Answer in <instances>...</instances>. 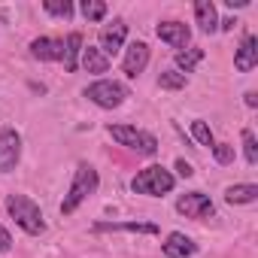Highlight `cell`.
I'll return each instance as SVG.
<instances>
[{"instance_id":"1","label":"cell","mask_w":258,"mask_h":258,"mask_svg":"<svg viewBox=\"0 0 258 258\" xmlns=\"http://www.w3.org/2000/svg\"><path fill=\"white\" fill-rule=\"evenodd\" d=\"M7 213H10V216L16 219V225H19L22 231H28L31 237H37V234L46 231V222H43L40 207H37L31 198H25V195H10V198H7Z\"/></svg>"},{"instance_id":"2","label":"cell","mask_w":258,"mask_h":258,"mask_svg":"<svg viewBox=\"0 0 258 258\" xmlns=\"http://www.w3.org/2000/svg\"><path fill=\"white\" fill-rule=\"evenodd\" d=\"M94 191H97V170H94L91 164H79V167H76V176H73V185H70V191H67V198H64V204H61V213L70 216V213H73L82 201H88Z\"/></svg>"},{"instance_id":"3","label":"cell","mask_w":258,"mask_h":258,"mask_svg":"<svg viewBox=\"0 0 258 258\" xmlns=\"http://www.w3.org/2000/svg\"><path fill=\"white\" fill-rule=\"evenodd\" d=\"M173 185H176L173 173L164 170V167H158V164L140 170V173L134 176V182H131V188H134L137 195H149V198H161V195L173 191Z\"/></svg>"},{"instance_id":"4","label":"cell","mask_w":258,"mask_h":258,"mask_svg":"<svg viewBox=\"0 0 258 258\" xmlns=\"http://www.w3.org/2000/svg\"><path fill=\"white\" fill-rule=\"evenodd\" d=\"M109 137L127 149H134L140 155H155L158 152V140L149 134V131H140V127H131V124H109L106 127Z\"/></svg>"},{"instance_id":"5","label":"cell","mask_w":258,"mask_h":258,"mask_svg":"<svg viewBox=\"0 0 258 258\" xmlns=\"http://www.w3.org/2000/svg\"><path fill=\"white\" fill-rule=\"evenodd\" d=\"M85 97H88V100H94V103H97V106H103V109H115V106H121V103H124L127 88H124L121 82L100 79V82H94V85H88V88H85Z\"/></svg>"},{"instance_id":"6","label":"cell","mask_w":258,"mask_h":258,"mask_svg":"<svg viewBox=\"0 0 258 258\" xmlns=\"http://www.w3.org/2000/svg\"><path fill=\"white\" fill-rule=\"evenodd\" d=\"M22 158V137L13 127H4L0 131V173H10Z\"/></svg>"},{"instance_id":"7","label":"cell","mask_w":258,"mask_h":258,"mask_svg":"<svg viewBox=\"0 0 258 258\" xmlns=\"http://www.w3.org/2000/svg\"><path fill=\"white\" fill-rule=\"evenodd\" d=\"M176 210L185 219H207V216H213V201L204 191H188L176 201Z\"/></svg>"},{"instance_id":"8","label":"cell","mask_w":258,"mask_h":258,"mask_svg":"<svg viewBox=\"0 0 258 258\" xmlns=\"http://www.w3.org/2000/svg\"><path fill=\"white\" fill-rule=\"evenodd\" d=\"M124 37H127V25L121 19H112V25H103L100 31V52L103 55H115L121 46H124Z\"/></svg>"},{"instance_id":"9","label":"cell","mask_w":258,"mask_h":258,"mask_svg":"<svg viewBox=\"0 0 258 258\" xmlns=\"http://www.w3.org/2000/svg\"><path fill=\"white\" fill-rule=\"evenodd\" d=\"M155 34L167 43V46H173V49H185L188 46V40H191V28L188 25H182V22H161L158 28H155Z\"/></svg>"},{"instance_id":"10","label":"cell","mask_w":258,"mask_h":258,"mask_svg":"<svg viewBox=\"0 0 258 258\" xmlns=\"http://www.w3.org/2000/svg\"><path fill=\"white\" fill-rule=\"evenodd\" d=\"M146 64H149V46L146 43H131L127 46V52H124V61H121V67H124V73L131 76V79H137L143 70H146Z\"/></svg>"},{"instance_id":"11","label":"cell","mask_w":258,"mask_h":258,"mask_svg":"<svg viewBox=\"0 0 258 258\" xmlns=\"http://www.w3.org/2000/svg\"><path fill=\"white\" fill-rule=\"evenodd\" d=\"M31 55L40 58V61H61V55H64V40L37 37V40L31 43Z\"/></svg>"},{"instance_id":"12","label":"cell","mask_w":258,"mask_h":258,"mask_svg":"<svg viewBox=\"0 0 258 258\" xmlns=\"http://www.w3.org/2000/svg\"><path fill=\"white\" fill-rule=\"evenodd\" d=\"M195 252H198V243H195L191 237H185V234H179V231L167 234V240H164V255H167V258H188V255H195Z\"/></svg>"},{"instance_id":"13","label":"cell","mask_w":258,"mask_h":258,"mask_svg":"<svg viewBox=\"0 0 258 258\" xmlns=\"http://www.w3.org/2000/svg\"><path fill=\"white\" fill-rule=\"evenodd\" d=\"M255 64H258V40L255 37H243V43H240V49L234 55V67L240 73H249Z\"/></svg>"},{"instance_id":"14","label":"cell","mask_w":258,"mask_h":258,"mask_svg":"<svg viewBox=\"0 0 258 258\" xmlns=\"http://www.w3.org/2000/svg\"><path fill=\"white\" fill-rule=\"evenodd\" d=\"M79 52H82V34L73 31V34H67V40H64V55H61L67 73H73V70L79 67Z\"/></svg>"},{"instance_id":"15","label":"cell","mask_w":258,"mask_h":258,"mask_svg":"<svg viewBox=\"0 0 258 258\" xmlns=\"http://www.w3.org/2000/svg\"><path fill=\"white\" fill-rule=\"evenodd\" d=\"M195 16H198V25H201L204 34H216L219 31V16H216V7L210 4V0H198Z\"/></svg>"},{"instance_id":"16","label":"cell","mask_w":258,"mask_h":258,"mask_svg":"<svg viewBox=\"0 0 258 258\" xmlns=\"http://www.w3.org/2000/svg\"><path fill=\"white\" fill-rule=\"evenodd\" d=\"M82 67H85L88 73H106V70H109V58H106L100 49L88 46V49H82Z\"/></svg>"},{"instance_id":"17","label":"cell","mask_w":258,"mask_h":258,"mask_svg":"<svg viewBox=\"0 0 258 258\" xmlns=\"http://www.w3.org/2000/svg\"><path fill=\"white\" fill-rule=\"evenodd\" d=\"M225 201H228V204H255V201H258V185H252V182L231 185V188L225 191Z\"/></svg>"},{"instance_id":"18","label":"cell","mask_w":258,"mask_h":258,"mask_svg":"<svg viewBox=\"0 0 258 258\" xmlns=\"http://www.w3.org/2000/svg\"><path fill=\"white\" fill-rule=\"evenodd\" d=\"M94 231H137V234H158V225L152 222H112V225H94Z\"/></svg>"},{"instance_id":"19","label":"cell","mask_w":258,"mask_h":258,"mask_svg":"<svg viewBox=\"0 0 258 258\" xmlns=\"http://www.w3.org/2000/svg\"><path fill=\"white\" fill-rule=\"evenodd\" d=\"M201 61H204V49H198V46H188V49L176 52V67L185 70V73H191Z\"/></svg>"},{"instance_id":"20","label":"cell","mask_w":258,"mask_h":258,"mask_svg":"<svg viewBox=\"0 0 258 258\" xmlns=\"http://www.w3.org/2000/svg\"><path fill=\"white\" fill-rule=\"evenodd\" d=\"M185 73H176V70H161V76H158V85L161 88H167V91H179V88H185Z\"/></svg>"},{"instance_id":"21","label":"cell","mask_w":258,"mask_h":258,"mask_svg":"<svg viewBox=\"0 0 258 258\" xmlns=\"http://www.w3.org/2000/svg\"><path fill=\"white\" fill-rule=\"evenodd\" d=\"M82 16L88 22H103L106 19V4H103V0H85V4H82Z\"/></svg>"},{"instance_id":"22","label":"cell","mask_w":258,"mask_h":258,"mask_svg":"<svg viewBox=\"0 0 258 258\" xmlns=\"http://www.w3.org/2000/svg\"><path fill=\"white\" fill-rule=\"evenodd\" d=\"M191 137H195L201 146H210V149L216 146V140H213V131H210V124H207V121H201V118H198V121H191Z\"/></svg>"},{"instance_id":"23","label":"cell","mask_w":258,"mask_h":258,"mask_svg":"<svg viewBox=\"0 0 258 258\" xmlns=\"http://www.w3.org/2000/svg\"><path fill=\"white\" fill-rule=\"evenodd\" d=\"M46 13H52V16H61V19H70L73 16V4L70 0H46Z\"/></svg>"},{"instance_id":"24","label":"cell","mask_w":258,"mask_h":258,"mask_svg":"<svg viewBox=\"0 0 258 258\" xmlns=\"http://www.w3.org/2000/svg\"><path fill=\"white\" fill-rule=\"evenodd\" d=\"M243 149H246V161L249 164H258V143H255V134L249 131H243Z\"/></svg>"},{"instance_id":"25","label":"cell","mask_w":258,"mask_h":258,"mask_svg":"<svg viewBox=\"0 0 258 258\" xmlns=\"http://www.w3.org/2000/svg\"><path fill=\"white\" fill-rule=\"evenodd\" d=\"M213 155H216L219 164H231V161H234V146H231V143H216V146H213Z\"/></svg>"},{"instance_id":"26","label":"cell","mask_w":258,"mask_h":258,"mask_svg":"<svg viewBox=\"0 0 258 258\" xmlns=\"http://www.w3.org/2000/svg\"><path fill=\"white\" fill-rule=\"evenodd\" d=\"M13 249V237H10V231L0 225V252H10Z\"/></svg>"},{"instance_id":"27","label":"cell","mask_w":258,"mask_h":258,"mask_svg":"<svg viewBox=\"0 0 258 258\" xmlns=\"http://www.w3.org/2000/svg\"><path fill=\"white\" fill-rule=\"evenodd\" d=\"M176 170H179V176H182V179H188V176L195 173V170H191V164H188V161H182V158L176 161Z\"/></svg>"},{"instance_id":"28","label":"cell","mask_w":258,"mask_h":258,"mask_svg":"<svg viewBox=\"0 0 258 258\" xmlns=\"http://www.w3.org/2000/svg\"><path fill=\"white\" fill-rule=\"evenodd\" d=\"M219 28H222V31H234L237 22H234V19H225V22H219Z\"/></svg>"},{"instance_id":"29","label":"cell","mask_w":258,"mask_h":258,"mask_svg":"<svg viewBox=\"0 0 258 258\" xmlns=\"http://www.w3.org/2000/svg\"><path fill=\"white\" fill-rule=\"evenodd\" d=\"M225 4H228V7L234 10V7H246V4H249V0H225Z\"/></svg>"},{"instance_id":"30","label":"cell","mask_w":258,"mask_h":258,"mask_svg":"<svg viewBox=\"0 0 258 258\" xmlns=\"http://www.w3.org/2000/svg\"><path fill=\"white\" fill-rule=\"evenodd\" d=\"M246 103H249V106H255V103H258V97H255V91H246Z\"/></svg>"}]
</instances>
